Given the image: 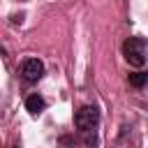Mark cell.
Segmentation results:
<instances>
[{
  "label": "cell",
  "instance_id": "cell-6",
  "mask_svg": "<svg viewBox=\"0 0 148 148\" xmlns=\"http://www.w3.org/2000/svg\"><path fill=\"white\" fill-rule=\"evenodd\" d=\"M14 148H18V146H14Z\"/></svg>",
  "mask_w": 148,
  "mask_h": 148
},
{
  "label": "cell",
  "instance_id": "cell-1",
  "mask_svg": "<svg viewBox=\"0 0 148 148\" xmlns=\"http://www.w3.org/2000/svg\"><path fill=\"white\" fill-rule=\"evenodd\" d=\"M74 127L76 132L81 134V139L86 141L88 148H97L99 139H97V127H99V109L88 104V106H81L76 113H74Z\"/></svg>",
  "mask_w": 148,
  "mask_h": 148
},
{
  "label": "cell",
  "instance_id": "cell-5",
  "mask_svg": "<svg viewBox=\"0 0 148 148\" xmlns=\"http://www.w3.org/2000/svg\"><path fill=\"white\" fill-rule=\"evenodd\" d=\"M127 79H130V86H134V88H143V86L148 83V72H132Z\"/></svg>",
  "mask_w": 148,
  "mask_h": 148
},
{
  "label": "cell",
  "instance_id": "cell-4",
  "mask_svg": "<svg viewBox=\"0 0 148 148\" xmlns=\"http://www.w3.org/2000/svg\"><path fill=\"white\" fill-rule=\"evenodd\" d=\"M25 109H28L32 116H39V113L46 109V102H44V97H42V95L32 92V95H28V97H25Z\"/></svg>",
  "mask_w": 148,
  "mask_h": 148
},
{
  "label": "cell",
  "instance_id": "cell-2",
  "mask_svg": "<svg viewBox=\"0 0 148 148\" xmlns=\"http://www.w3.org/2000/svg\"><path fill=\"white\" fill-rule=\"evenodd\" d=\"M123 56L132 67H141L148 60V39L146 37H130L123 44Z\"/></svg>",
  "mask_w": 148,
  "mask_h": 148
},
{
  "label": "cell",
  "instance_id": "cell-3",
  "mask_svg": "<svg viewBox=\"0 0 148 148\" xmlns=\"http://www.w3.org/2000/svg\"><path fill=\"white\" fill-rule=\"evenodd\" d=\"M21 76H23V81H28V83L39 81V79L44 76V62H42L39 58H28V60H23V65H21Z\"/></svg>",
  "mask_w": 148,
  "mask_h": 148
}]
</instances>
